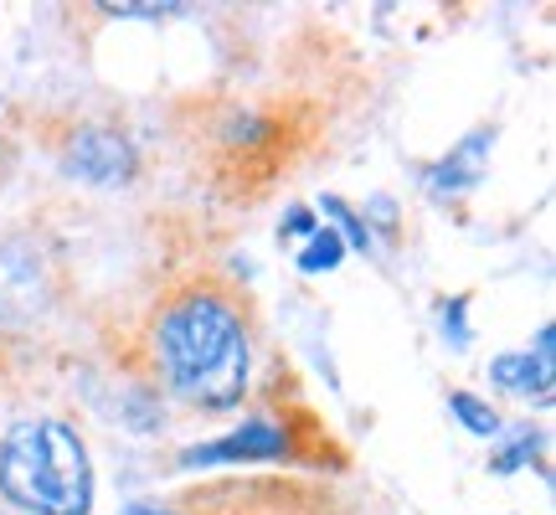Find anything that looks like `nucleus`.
<instances>
[{
	"mask_svg": "<svg viewBox=\"0 0 556 515\" xmlns=\"http://www.w3.org/2000/svg\"><path fill=\"white\" fill-rule=\"evenodd\" d=\"M150 361L176 402L197 413H232L253 381V325L227 289L191 284L150 319Z\"/></svg>",
	"mask_w": 556,
	"mask_h": 515,
	"instance_id": "1",
	"label": "nucleus"
},
{
	"mask_svg": "<svg viewBox=\"0 0 556 515\" xmlns=\"http://www.w3.org/2000/svg\"><path fill=\"white\" fill-rule=\"evenodd\" d=\"M0 495L26 515L93 511V459L78 428L58 413L16 417L0 438Z\"/></svg>",
	"mask_w": 556,
	"mask_h": 515,
	"instance_id": "2",
	"label": "nucleus"
},
{
	"mask_svg": "<svg viewBox=\"0 0 556 515\" xmlns=\"http://www.w3.org/2000/svg\"><path fill=\"white\" fill-rule=\"evenodd\" d=\"M294 459V434L278 413H253L242 417L232 434L206 438V443H191L180 449V469H222V464H283Z\"/></svg>",
	"mask_w": 556,
	"mask_h": 515,
	"instance_id": "3",
	"label": "nucleus"
},
{
	"mask_svg": "<svg viewBox=\"0 0 556 515\" xmlns=\"http://www.w3.org/2000/svg\"><path fill=\"white\" fill-rule=\"evenodd\" d=\"M139 171L135 139L114 129V124H78L73 135L62 139V176L99 186V191H119L129 186Z\"/></svg>",
	"mask_w": 556,
	"mask_h": 515,
	"instance_id": "4",
	"label": "nucleus"
},
{
	"mask_svg": "<svg viewBox=\"0 0 556 515\" xmlns=\"http://www.w3.org/2000/svg\"><path fill=\"white\" fill-rule=\"evenodd\" d=\"M495 139H500L495 124H479V129H469V135L458 139L448 155H438L433 165H428L422 186H428L433 197H464V191H475L479 180L490 176V155H495Z\"/></svg>",
	"mask_w": 556,
	"mask_h": 515,
	"instance_id": "5",
	"label": "nucleus"
},
{
	"mask_svg": "<svg viewBox=\"0 0 556 515\" xmlns=\"http://www.w3.org/2000/svg\"><path fill=\"white\" fill-rule=\"evenodd\" d=\"M490 381H495L500 392L520 397V402H552V387H556V366H546V361L531 356V346L526 351H500L495 361H490Z\"/></svg>",
	"mask_w": 556,
	"mask_h": 515,
	"instance_id": "6",
	"label": "nucleus"
},
{
	"mask_svg": "<svg viewBox=\"0 0 556 515\" xmlns=\"http://www.w3.org/2000/svg\"><path fill=\"white\" fill-rule=\"evenodd\" d=\"M319 212H325V227H336L340 242H345V253H361V258H377V233L366 227V217H361L351 201H340L336 191L330 197H319Z\"/></svg>",
	"mask_w": 556,
	"mask_h": 515,
	"instance_id": "7",
	"label": "nucleus"
},
{
	"mask_svg": "<svg viewBox=\"0 0 556 515\" xmlns=\"http://www.w3.org/2000/svg\"><path fill=\"white\" fill-rule=\"evenodd\" d=\"M541 443H546V434H541V428L516 423V428H510V438H505L495 454H490V475H520L526 464H536Z\"/></svg>",
	"mask_w": 556,
	"mask_h": 515,
	"instance_id": "8",
	"label": "nucleus"
},
{
	"mask_svg": "<svg viewBox=\"0 0 556 515\" xmlns=\"http://www.w3.org/2000/svg\"><path fill=\"white\" fill-rule=\"evenodd\" d=\"M448 413L458 417V428L464 434H475V438H500L505 434V417L484 402V397H475V392H448Z\"/></svg>",
	"mask_w": 556,
	"mask_h": 515,
	"instance_id": "9",
	"label": "nucleus"
},
{
	"mask_svg": "<svg viewBox=\"0 0 556 515\" xmlns=\"http://www.w3.org/2000/svg\"><path fill=\"white\" fill-rule=\"evenodd\" d=\"M299 263V274H336L340 263H345V242H340L336 227H315L309 238H304V253L294 258Z\"/></svg>",
	"mask_w": 556,
	"mask_h": 515,
	"instance_id": "10",
	"label": "nucleus"
},
{
	"mask_svg": "<svg viewBox=\"0 0 556 515\" xmlns=\"http://www.w3.org/2000/svg\"><path fill=\"white\" fill-rule=\"evenodd\" d=\"M438 340L448 351H469L475 346V325H469V294L438 299Z\"/></svg>",
	"mask_w": 556,
	"mask_h": 515,
	"instance_id": "11",
	"label": "nucleus"
},
{
	"mask_svg": "<svg viewBox=\"0 0 556 515\" xmlns=\"http://www.w3.org/2000/svg\"><path fill=\"white\" fill-rule=\"evenodd\" d=\"M103 16H119V21H165L180 16V5H155V0H109Z\"/></svg>",
	"mask_w": 556,
	"mask_h": 515,
	"instance_id": "12",
	"label": "nucleus"
},
{
	"mask_svg": "<svg viewBox=\"0 0 556 515\" xmlns=\"http://www.w3.org/2000/svg\"><path fill=\"white\" fill-rule=\"evenodd\" d=\"M268 129H274V124L263 120V114H232L227 129H222V139H227V145H263Z\"/></svg>",
	"mask_w": 556,
	"mask_h": 515,
	"instance_id": "13",
	"label": "nucleus"
},
{
	"mask_svg": "<svg viewBox=\"0 0 556 515\" xmlns=\"http://www.w3.org/2000/svg\"><path fill=\"white\" fill-rule=\"evenodd\" d=\"M361 217H366V227H371V233H377V227H381V233H397V201H392V197H371Z\"/></svg>",
	"mask_w": 556,
	"mask_h": 515,
	"instance_id": "14",
	"label": "nucleus"
},
{
	"mask_svg": "<svg viewBox=\"0 0 556 515\" xmlns=\"http://www.w3.org/2000/svg\"><path fill=\"white\" fill-rule=\"evenodd\" d=\"M315 227H319V217L309 212V206H289V217L278 222V233H283V238H309Z\"/></svg>",
	"mask_w": 556,
	"mask_h": 515,
	"instance_id": "15",
	"label": "nucleus"
},
{
	"mask_svg": "<svg viewBox=\"0 0 556 515\" xmlns=\"http://www.w3.org/2000/svg\"><path fill=\"white\" fill-rule=\"evenodd\" d=\"M531 356L546 361V366H556V330H552V325H541V330H536V346H531Z\"/></svg>",
	"mask_w": 556,
	"mask_h": 515,
	"instance_id": "16",
	"label": "nucleus"
},
{
	"mask_svg": "<svg viewBox=\"0 0 556 515\" xmlns=\"http://www.w3.org/2000/svg\"><path fill=\"white\" fill-rule=\"evenodd\" d=\"M124 515H180V511H160V505H139V500H129Z\"/></svg>",
	"mask_w": 556,
	"mask_h": 515,
	"instance_id": "17",
	"label": "nucleus"
}]
</instances>
